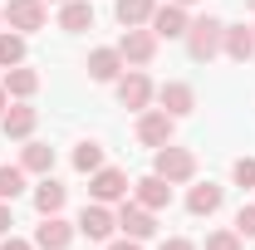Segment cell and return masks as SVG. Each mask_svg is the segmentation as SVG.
Listing matches in <instances>:
<instances>
[{
  "label": "cell",
  "instance_id": "cell-1",
  "mask_svg": "<svg viewBox=\"0 0 255 250\" xmlns=\"http://www.w3.org/2000/svg\"><path fill=\"white\" fill-rule=\"evenodd\" d=\"M182 39H187V54H191L196 64H211L216 54H221L226 25L216 20V15H201V20H191V25H187V34H182Z\"/></svg>",
  "mask_w": 255,
  "mask_h": 250
},
{
  "label": "cell",
  "instance_id": "cell-2",
  "mask_svg": "<svg viewBox=\"0 0 255 250\" xmlns=\"http://www.w3.org/2000/svg\"><path fill=\"white\" fill-rule=\"evenodd\" d=\"M152 172H157L162 182H172V187H187L191 177H196V152L191 147H177V142H167L152 152Z\"/></svg>",
  "mask_w": 255,
  "mask_h": 250
},
{
  "label": "cell",
  "instance_id": "cell-3",
  "mask_svg": "<svg viewBox=\"0 0 255 250\" xmlns=\"http://www.w3.org/2000/svg\"><path fill=\"white\" fill-rule=\"evenodd\" d=\"M0 15H5V25L20 34H34L49 25V0H5L0 5Z\"/></svg>",
  "mask_w": 255,
  "mask_h": 250
},
{
  "label": "cell",
  "instance_id": "cell-4",
  "mask_svg": "<svg viewBox=\"0 0 255 250\" xmlns=\"http://www.w3.org/2000/svg\"><path fill=\"white\" fill-rule=\"evenodd\" d=\"M157 34L147 30V25H137V30H123V39H118V54H123L128 69H147V64L157 59Z\"/></svg>",
  "mask_w": 255,
  "mask_h": 250
},
{
  "label": "cell",
  "instance_id": "cell-5",
  "mask_svg": "<svg viewBox=\"0 0 255 250\" xmlns=\"http://www.w3.org/2000/svg\"><path fill=\"white\" fill-rule=\"evenodd\" d=\"M113 94H118V103H123V108L142 113V108L157 98V89H152V79H147L142 69H123V74H118V84H113Z\"/></svg>",
  "mask_w": 255,
  "mask_h": 250
},
{
  "label": "cell",
  "instance_id": "cell-6",
  "mask_svg": "<svg viewBox=\"0 0 255 250\" xmlns=\"http://www.w3.org/2000/svg\"><path fill=\"white\" fill-rule=\"evenodd\" d=\"M172 132H177V118H172V113H162V108H142V113H137V142H142V147L157 152V147L172 142Z\"/></svg>",
  "mask_w": 255,
  "mask_h": 250
},
{
  "label": "cell",
  "instance_id": "cell-7",
  "mask_svg": "<svg viewBox=\"0 0 255 250\" xmlns=\"http://www.w3.org/2000/svg\"><path fill=\"white\" fill-rule=\"evenodd\" d=\"M79 236H89V241H113V231H118V211L113 206H103V201H89L84 211H79Z\"/></svg>",
  "mask_w": 255,
  "mask_h": 250
},
{
  "label": "cell",
  "instance_id": "cell-8",
  "mask_svg": "<svg viewBox=\"0 0 255 250\" xmlns=\"http://www.w3.org/2000/svg\"><path fill=\"white\" fill-rule=\"evenodd\" d=\"M118 231L132 236V241H152L157 236V211H147V206H137V201H118Z\"/></svg>",
  "mask_w": 255,
  "mask_h": 250
},
{
  "label": "cell",
  "instance_id": "cell-9",
  "mask_svg": "<svg viewBox=\"0 0 255 250\" xmlns=\"http://www.w3.org/2000/svg\"><path fill=\"white\" fill-rule=\"evenodd\" d=\"M74 236H79V226L64 216H39V226H34V250H69L74 246Z\"/></svg>",
  "mask_w": 255,
  "mask_h": 250
},
{
  "label": "cell",
  "instance_id": "cell-10",
  "mask_svg": "<svg viewBox=\"0 0 255 250\" xmlns=\"http://www.w3.org/2000/svg\"><path fill=\"white\" fill-rule=\"evenodd\" d=\"M34 123H39V108H30V98H15V103L0 113V132H5L10 142L34 137Z\"/></svg>",
  "mask_w": 255,
  "mask_h": 250
},
{
  "label": "cell",
  "instance_id": "cell-11",
  "mask_svg": "<svg viewBox=\"0 0 255 250\" xmlns=\"http://www.w3.org/2000/svg\"><path fill=\"white\" fill-rule=\"evenodd\" d=\"M128 187H132V182H128V172H118V167H98V172H89V196L103 201V206L123 201Z\"/></svg>",
  "mask_w": 255,
  "mask_h": 250
},
{
  "label": "cell",
  "instance_id": "cell-12",
  "mask_svg": "<svg viewBox=\"0 0 255 250\" xmlns=\"http://www.w3.org/2000/svg\"><path fill=\"white\" fill-rule=\"evenodd\" d=\"M187 25H191V15L182 10V5H172V0H167V5H157V10H152V20H147V30L157 34V39H182V34H187Z\"/></svg>",
  "mask_w": 255,
  "mask_h": 250
},
{
  "label": "cell",
  "instance_id": "cell-13",
  "mask_svg": "<svg viewBox=\"0 0 255 250\" xmlns=\"http://www.w3.org/2000/svg\"><path fill=\"white\" fill-rule=\"evenodd\" d=\"M132 201L147 206V211H167L172 206V182H162L157 172H147L142 182H132Z\"/></svg>",
  "mask_w": 255,
  "mask_h": 250
},
{
  "label": "cell",
  "instance_id": "cell-14",
  "mask_svg": "<svg viewBox=\"0 0 255 250\" xmlns=\"http://www.w3.org/2000/svg\"><path fill=\"white\" fill-rule=\"evenodd\" d=\"M157 103H162V113L187 118V113H196V89L182 84V79H172V84H162V89H157Z\"/></svg>",
  "mask_w": 255,
  "mask_h": 250
},
{
  "label": "cell",
  "instance_id": "cell-15",
  "mask_svg": "<svg viewBox=\"0 0 255 250\" xmlns=\"http://www.w3.org/2000/svg\"><path fill=\"white\" fill-rule=\"evenodd\" d=\"M84 69H89L94 84H118V74H123L128 64H123V54H118V44H113V49H94Z\"/></svg>",
  "mask_w": 255,
  "mask_h": 250
},
{
  "label": "cell",
  "instance_id": "cell-16",
  "mask_svg": "<svg viewBox=\"0 0 255 250\" xmlns=\"http://www.w3.org/2000/svg\"><path fill=\"white\" fill-rule=\"evenodd\" d=\"M221 54H226V59H236V64L255 59V25H226Z\"/></svg>",
  "mask_w": 255,
  "mask_h": 250
},
{
  "label": "cell",
  "instance_id": "cell-17",
  "mask_svg": "<svg viewBox=\"0 0 255 250\" xmlns=\"http://www.w3.org/2000/svg\"><path fill=\"white\" fill-rule=\"evenodd\" d=\"M226 201V187H216V182H196V187L187 191V211L191 216H216Z\"/></svg>",
  "mask_w": 255,
  "mask_h": 250
},
{
  "label": "cell",
  "instance_id": "cell-18",
  "mask_svg": "<svg viewBox=\"0 0 255 250\" xmlns=\"http://www.w3.org/2000/svg\"><path fill=\"white\" fill-rule=\"evenodd\" d=\"M59 30L64 34L94 30V5H89V0H64V5H59Z\"/></svg>",
  "mask_w": 255,
  "mask_h": 250
},
{
  "label": "cell",
  "instance_id": "cell-19",
  "mask_svg": "<svg viewBox=\"0 0 255 250\" xmlns=\"http://www.w3.org/2000/svg\"><path fill=\"white\" fill-rule=\"evenodd\" d=\"M5 94L10 98H34L39 94V69H30V64H15V69H5Z\"/></svg>",
  "mask_w": 255,
  "mask_h": 250
},
{
  "label": "cell",
  "instance_id": "cell-20",
  "mask_svg": "<svg viewBox=\"0 0 255 250\" xmlns=\"http://www.w3.org/2000/svg\"><path fill=\"white\" fill-rule=\"evenodd\" d=\"M64 201H69V187L54 182V177H44V182L34 187V211H39V216H59Z\"/></svg>",
  "mask_w": 255,
  "mask_h": 250
},
{
  "label": "cell",
  "instance_id": "cell-21",
  "mask_svg": "<svg viewBox=\"0 0 255 250\" xmlns=\"http://www.w3.org/2000/svg\"><path fill=\"white\" fill-rule=\"evenodd\" d=\"M20 167H25V172H34V177H49V172H54V147H49V142H34V137H25Z\"/></svg>",
  "mask_w": 255,
  "mask_h": 250
},
{
  "label": "cell",
  "instance_id": "cell-22",
  "mask_svg": "<svg viewBox=\"0 0 255 250\" xmlns=\"http://www.w3.org/2000/svg\"><path fill=\"white\" fill-rule=\"evenodd\" d=\"M152 10H157V0H113V15H118V25H123V30L147 25V20H152Z\"/></svg>",
  "mask_w": 255,
  "mask_h": 250
},
{
  "label": "cell",
  "instance_id": "cell-23",
  "mask_svg": "<svg viewBox=\"0 0 255 250\" xmlns=\"http://www.w3.org/2000/svg\"><path fill=\"white\" fill-rule=\"evenodd\" d=\"M25 64V34L20 30H0V69Z\"/></svg>",
  "mask_w": 255,
  "mask_h": 250
},
{
  "label": "cell",
  "instance_id": "cell-24",
  "mask_svg": "<svg viewBox=\"0 0 255 250\" xmlns=\"http://www.w3.org/2000/svg\"><path fill=\"white\" fill-rule=\"evenodd\" d=\"M98 167H103V142L84 137V142L74 147V172H84V177H89V172H98Z\"/></svg>",
  "mask_w": 255,
  "mask_h": 250
},
{
  "label": "cell",
  "instance_id": "cell-25",
  "mask_svg": "<svg viewBox=\"0 0 255 250\" xmlns=\"http://www.w3.org/2000/svg\"><path fill=\"white\" fill-rule=\"evenodd\" d=\"M25 167H0V201H15L20 191H25Z\"/></svg>",
  "mask_w": 255,
  "mask_h": 250
},
{
  "label": "cell",
  "instance_id": "cell-26",
  "mask_svg": "<svg viewBox=\"0 0 255 250\" xmlns=\"http://www.w3.org/2000/svg\"><path fill=\"white\" fill-rule=\"evenodd\" d=\"M206 250H246V241L236 236V226H221V231L206 236Z\"/></svg>",
  "mask_w": 255,
  "mask_h": 250
},
{
  "label": "cell",
  "instance_id": "cell-27",
  "mask_svg": "<svg viewBox=\"0 0 255 250\" xmlns=\"http://www.w3.org/2000/svg\"><path fill=\"white\" fill-rule=\"evenodd\" d=\"M231 182L241 191H255V157H236V167H231Z\"/></svg>",
  "mask_w": 255,
  "mask_h": 250
},
{
  "label": "cell",
  "instance_id": "cell-28",
  "mask_svg": "<svg viewBox=\"0 0 255 250\" xmlns=\"http://www.w3.org/2000/svg\"><path fill=\"white\" fill-rule=\"evenodd\" d=\"M236 236H241V241H255V201L236 211Z\"/></svg>",
  "mask_w": 255,
  "mask_h": 250
},
{
  "label": "cell",
  "instance_id": "cell-29",
  "mask_svg": "<svg viewBox=\"0 0 255 250\" xmlns=\"http://www.w3.org/2000/svg\"><path fill=\"white\" fill-rule=\"evenodd\" d=\"M0 250H34V241H25V236H0Z\"/></svg>",
  "mask_w": 255,
  "mask_h": 250
},
{
  "label": "cell",
  "instance_id": "cell-30",
  "mask_svg": "<svg viewBox=\"0 0 255 250\" xmlns=\"http://www.w3.org/2000/svg\"><path fill=\"white\" fill-rule=\"evenodd\" d=\"M157 250H196V241H187V236H167Z\"/></svg>",
  "mask_w": 255,
  "mask_h": 250
},
{
  "label": "cell",
  "instance_id": "cell-31",
  "mask_svg": "<svg viewBox=\"0 0 255 250\" xmlns=\"http://www.w3.org/2000/svg\"><path fill=\"white\" fill-rule=\"evenodd\" d=\"M108 250H142V241H132V236H113Z\"/></svg>",
  "mask_w": 255,
  "mask_h": 250
},
{
  "label": "cell",
  "instance_id": "cell-32",
  "mask_svg": "<svg viewBox=\"0 0 255 250\" xmlns=\"http://www.w3.org/2000/svg\"><path fill=\"white\" fill-rule=\"evenodd\" d=\"M10 226H15V216H10V201H0V236H10Z\"/></svg>",
  "mask_w": 255,
  "mask_h": 250
},
{
  "label": "cell",
  "instance_id": "cell-33",
  "mask_svg": "<svg viewBox=\"0 0 255 250\" xmlns=\"http://www.w3.org/2000/svg\"><path fill=\"white\" fill-rule=\"evenodd\" d=\"M5 108H10V94H5V84H0V113H5Z\"/></svg>",
  "mask_w": 255,
  "mask_h": 250
},
{
  "label": "cell",
  "instance_id": "cell-34",
  "mask_svg": "<svg viewBox=\"0 0 255 250\" xmlns=\"http://www.w3.org/2000/svg\"><path fill=\"white\" fill-rule=\"evenodd\" d=\"M172 5H182V10H191V5H201V0H172Z\"/></svg>",
  "mask_w": 255,
  "mask_h": 250
},
{
  "label": "cell",
  "instance_id": "cell-35",
  "mask_svg": "<svg viewBox=\"0 0 255 250\" xmlns=\"http://www.w3.org/2000/svg\"><path fill=\"white\" fill-rule=\"evenodd\" d=\"M246 10H255V0H246Z\"/></svg>",
  "mask_w": 255,
  "mask_h": 250
},
{
  "label": "cell",
  "instance_id": "cell-36",
  "mask_svg": "<svg viewBox=\"0 0 255 250\" xmlns=\"http://www.w3.org/2000/svg\"><path fill=\"white\" fill-rule=\"evenodd\" d=\"M49 5H64V0H49Z\"/></svg>",
  "mask_w": 255,
  "mask_h": 250
},
{
  "label": "cell",
  "instance_id": "cell-37",
  "mask_svg": "<svg viewBox=\"0 0 255 250\" xmlns=\"http://www.w3.org/2000/svg\"><path fill=\"white\" fill-rule=\"evenodd\" d=\"M0 25H5V15H0Z\"/></svg>",
  "mask_w": 255,
  "mask_h": 250
}]
</instances>
